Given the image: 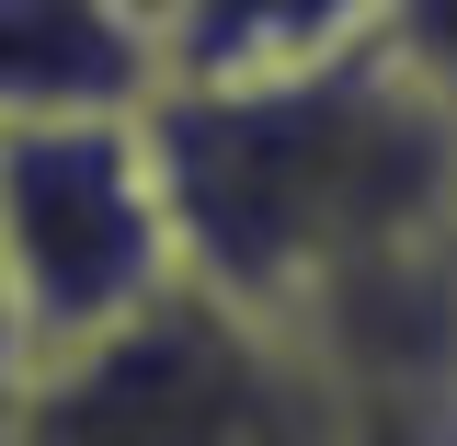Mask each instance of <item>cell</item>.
<instances>
[{
	"mask_svg": "<svg viewBox=\"0 0 457 446\" xmlns=\"http://www.w3.org/2000/svg\"><path fill=\"white\" fill-rule=\"evenodd\" d=\"M149 161L183 275L297 332L320 298L446 252L457 114H435L378 46H354L297 80L161 92Z\"/></svg>",
	"mask_w": 457,
	"mask_h": 446,
	"instance_id": "obj_1",
	"label": "cell"
},
{
	"mask_svg": "<svg viewBox=\"0 0 457 446\" xmlns=\"http://www.w3.org/2000/svg\"><path fill=\"white\" fill-rule=\"evenodd\" d=\"M332 412L320 355L286 321L171 275L114 332L23 366L0 446H332Z\"/></svg>",
	"mask_w": 457,
	"mask_h": 446,
	"instance_id": "obj_2",
	"label": "cell"
},
{
	"mask_svg": "<svg viewBox=\"0 0 457 446\" xmlns=\"http://www.w3.org/2000/svg\"><path fill=\"white\" fill-rule=\"evenodd\" d=\"M183 275L149 161V114H57L0 126V309L23 332V366L114 332Z\"/></svg>",
	"mask_w": 457,
	"mask_h": 446,
	"instance_id": "obj_3",
	"label": "cell"
},
{
	"mask_svg": "<svg viewBox=\"0 0 457 446\" xmlns=\"http://www.w3.org/2000/svg\"><path fill=\"white\" fill-rule=\"evenodd\" d=\"M149 0H0V126L57 114H149Z\"/></svg>",
	"mask_w": 457,
	"mask_h": 446,
	"instance_id": "obj_4",
	"label": "cell"
},
{
	"mask_svg": "<svg viewBox=\"0 0 457 446\" xmlns=\"http://www.w3.org/2000/svg\"><path fill=\"white\" fill-rule=\"evenodd\" d=\"M354 46H378V0H149L161 92L297 80V69H332Z\"/></svg>",
	"mask_w": 457,
	"mask_h": 446,
	"instance_id": "obj_5",
	"label": "cell"
},
{
	"mask_svg": "<svg viewBox=\"0 0 457 446\" xmlns=\"http://www.w3.org/2000/svg\"><path fill=\"white\" fill-rule=\"evenodd\" d=\"M378 57L435 114H457V0H378Z\"/></svg>",
	"mask_w": 457,
	"mask_h": 446,
	"instance_id": "obj_6",
	"label": "cell"
},
{
	"mask_svg": "<svg viewBox=\"0 0 457 446\" xmlns=\"http://www.w3.org/2000/svg\"><path fill=\"white\" fill-rule=\"evenodd\" d=\"M332 446H457V390H332Z\"/></svg>",
	"mask_w": 457,
	"mask_h": 446,
	"instance_id": "obj_7",
	"label": "cell"
},
{
	"mask_svg": "<svg viewBox=\"0 0 457 446\" xmlns=\"http://www.w3.org/2000/svg\"><path fill=\"white\" fill-rule=\"evenodd\" d=\"M12 400H23V332H12V309H0V424H12Z\"/></svg>",
	"mask_w": 457,
	"mask_h": 446,
	"instance_id": "obj_8",
	"label": "cell"
},
{
	"mask_svg": "<svg viewBox=\"0 0 457 446\" xmlns=\"http://www.w3.org/2000/svg\"><path fill=\"white\" fill-rule=\"evenodd\" d=\"M446 298H457V195H446Z\"/></svg>",
	"mask_w": 457,
	"mask_h": 446,
	"instance_id": "obj_9",
	"label": "cell"
}]
</instances>
